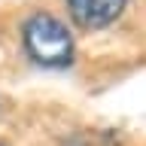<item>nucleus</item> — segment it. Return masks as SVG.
<instances>
[{
    "instance_id": "nucleus-1",
    "label": "nucleus",
    "mask_w": 146,
    "mask_h": 146,
    "mask_svg": "<svg viewBox=\"0 0 146 146\" xmlns=\"http://www.w3.org/2000/svg\"><path fill=\"white\" fill-rule=\"evenodd\" d=\"M21 49L27 61L40 70H70L76 64L73 31L58 15L36 9L21 21Z\"/></svg>"
},
{
    "instance_id": "nucleus-2",
    "label": "nucleus",
    "mask_w": 146,
    "mask_h": 146,
    "mask_svg": "<svg viewBox=\"0 0 146 146\" xmlns=\"http://www.w3.org/2000/svg\"><path fill=\"white\" fill-rule=\"evenodd\" d=\"M70 21L79 31H107L125 15L131 0H64Z\"/></svg>"
},
{
    "instance_id": "nucleus-3",
    "label": "nucleus",
    "mask_w": 146,
    "mask_h": 146,
    "mask_svg": "<svg viewBox=\"0 0 146 146\" xmlns=\"http://www.w3.org/2000/svg\"><path fill=\"white\" fill-rule=\"evenodd\" d=\"M0 146H3V143H0Z\"/></svg>"
}]
</instances>
